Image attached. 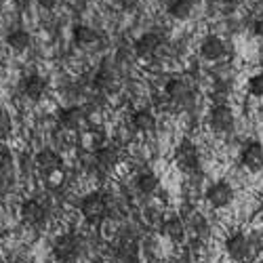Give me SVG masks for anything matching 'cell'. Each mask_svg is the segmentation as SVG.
I'll list each match as a JSON object with an SVG mask.
<instances>
[{"label":"cell","instance_id":"1","mask_svg":"<svg viewBox=\"0 0 263 263\" xmlns=\"http://www.w3.org/2000/svg\"><path fill=\"white\" fill-rule=\"evenodd\" d=\"M82 253V242L76 234H61L53 242V255L59 263H76Z\"/></svg>","mask_w":263,"mask_h":263},{"label":"cell","instance_id":"2","mask_svg":"<svg viewBox=\"0 0 263 263\" xmlns=\"http://www.w3.org/2000/svg\"><path fill=\"white\" fill-rule=\"evenodd\" d=\"M80 213L89 223H99L107 217V200L99 192L86 194L80 200Z\"/></svg>","mask_w":263,"mask_h":263},{"label":"cell","instance_id":"3","mask_svg":"<svg viewBox=\"0 0 263 263\" xmlns=\"http://www.w3.org/2000/svg\"><path fill=\"white\" fill-rule=\"evenodd\" d=\"M19 217H21V221H24L26 226L42 228V226H47V221H49V209L36 198H28V200L21 202Z\"/></svg>","mask_w":263,"mask_h":263},{"label":"cell","instance_id":"4","mask_svg":"<svg viewBox=\"0 0 263 263\" xmlns=\"http://www.w3.org/2000/svg\"><path fill=\"white\" fill-rule=\"evenodd\" d=\"M175 164L183 173H196L200 166V154L190 139H181V143L175 149Z\"/></svg>","mask_w":263,"mask_h":263},{"label":"cell","instance_id":"5","mask_svg":"<svg viewBox=\"0 0 263 263\" xmlns=\"http://www.w3.org/2000/svg\"><path fill=\"white\" fill-rule=\"evenodd\" d=\"M226 253L230 255V259L242 263L247 259H251L253 255V242L251 238L242 232H234L228 240H226Z\"/></svg>","mask_w":263,"mask_h":263},{"label":"cell","instance_id":"6","mask_svg":"<svg viewBox=\"0 0 263 263\" xmlns=\"http://www.w3.org/2000/svg\"><path fill=\"white\" fill-rule=\"evenodd\" d=\"M240 164L251 173L263 171V145L259 141H247L240 149Z\"/></svg>","mask_w":263,"mask_h":263},{"label":"cell","instance_id":"7","mask_svg":"<svg viewBox=\"0 0 263 263\" xmlns=\"http://www.w3.org/2000/svg\"><path fill=\"white\" fill-rule=\"evenodd\" d=\"M47 89H49V82H47L45 76H40V74H28L19 84L21 95H24L26 99H30V101H40L42 97H45Z\"/></svg>","mask_w":263,"mask_h":263},{"label":"cell","instance_id":"8","mask_svg":"<svg viewBox=\"0 0 263 263\" xmlns=\"http://www.w3.org/2000/svg\"><path fill=\"white\" fill-rule=\"evenodd\" d=\"M209 124L215 133H230L234 128V112L232 107L219 103L209 112Z\"/></svg>","mask_w":263,"mask_h":263},{"label":"cell","instance_id":"9","mask_svg":"<svg viewBox=\"0 0 263 263\" xmlns=\"http://www.w3.org/2000/svg\"><path fill=\"white\" fill-rule=\"evenodd\" d=\"M206 200L213 209H223L234 200V187L228 181H215L206 187Z\"/></svg>","mask_w":263,"mask_h":263},{"label":"cell","instance_id":"10","mask_svg":"<svg viewBox=\"0 0 263 263\" xmlns=\"http://www.w3.org/2000/svg\"><path fill=\"white\" fill-rule=\"evenodd\" d=\"M164 91H166V97L171 101H177V103H185L187 99H192V93H194V86L187 78L183 76H175L166 82L164 86Z\"/></svg>","mask_w":263,"mask_h":263},{"label":"cell","instance_id":"11","mask_svg":"<svg viewBox=\"0 0 263 263\" xmlns=\"http://www.w3.org/2000/svg\"><path fill=\"white\" fill-rule=\"evenodd\" d=\"M160 47H162V40H160V36H158L156 32H145V34H141V36L135 40V45H133L137 57H141V59H147V57H152V55H156Z\"/></svg>","mask_w":263,"mask_h":263},{"label":"cell","instance_id":"12","mask_svg":"<svg viewBox=\"0 0 263 263\" xmlns=\"http://www.w3.org/2000/svg\"><path fill=\"white\" fill-rule=\"evenodd\" d=\"M228 53L226 49V42L219 38V36H206L200 45V55L206 59V61H219L223 59Z\"/></svg>","mask_w":263,"mask_h":263},{"label":"cell","instance_id":"13","mask_svg":"<svg viewBox=\"0 0 263 263\" xmlns=\"http://www.w3.org/2000/svg\"><path fill=\"white\" fill-rule=\"evenodd\" d=\"M72 36H74V42L82 49H97V45L101 42L99 32L93 30L91 26H76Z\"/></svg>","mask_w":263,"mask_h":263},{"label":"cell","instance_id":"14","mask_svg":"<svg viewBox=\"0 0 263 263\" xmlns=\"http://www.w3.org/2000/svg\"><path fill=\"white\" fill-rule=\"evenodd\" d=\"M34 164L38 166V171H42L45 175H49V173H55V171L61 166V156L57 154L55 149L45 147V149H40L38 154H36Z\"/></svg>","mask_w":263,"mask_h":263},{"label":"cell","instance_id":"15","mask_svg":"<svg viewBox=\"0 0 263 263\" xmlns=\"http://www.w3.org/2000/svg\"><path fill=\"white\" fill-rule=\"evenodd\" d=\"M59 124L63 128H68V130H76L82 122H84V112H82V107L78 105H72V107H63L59 116H57Z\"/></svg>","mask_w":263,"mask_h":263},{"label":"cell","instance_id":"16","mask_svg":"<svg viewBox=\"0 0 263 263\" xmlns=\"http://www.w3.org/2000/svg\"><path fill=\"white\" fill-rule=\"evenodd\" d=\"M30 45H32V36H30L26 30L17 28V30H11V32L7 34V47H9L11 51H15V53L28 51Z\"/></svg>","mask_w":263,"mask_h":263},{"label":"cell","instance_id":"17","mask_svg":"<svg viewBox=\"0 0 263 263\" xmlns=\"http://www.w3.org/2000/svg\"><path fill=\"white\" fill-rule=\"evenodd\" d=\"M160 230H162V234L166 238L175 240V242H183L185 240V223L181 221L179 217H168Z\"/></svg>","mask_w":263,"mask_h":263},{"label":"cell","instance_id":"18","mask_svg":"<svg viewBox=\"0 0 263 263\" xmlns=\"http://www.w3.org/2000/svg\"><path fill=\"white\" fill-rule=\"evenodd\" d=\"M133 126L139 133H152L156 128V116L149 109H139V112L133 114Z\"/></svg>","mask_w":263,"mask_h":263},{"label":"cell","instance_id":"19","mask_svg":"<svg viewBox=\"0 0 263 263\" xmlns=\"http://www.w3.org/2000/svg\"><path fill=\"white\" fill-rule=\"evenodd\" d=\"M13 164L9 154H0V194H5L13 185Z\"/></svg>","mask_w":263,"mask_h":263},{"label":"cell","instance_id":"20","mask_svg":"<svg viewBox=\"0 0 263 263\" xmlns=\"http://www.w3.org/2000/svg\"><path fill=\"white\" fill-rule=\"evenodd\" d=\"M192 13H194V3H192V0H173V3L168 5V15H171L173 19L183 21V19H187Z\"/></svg>","mask_w":263,"mask_h":263},{"label":"cell","instance_id":"21","mask_svg":"<svg viewBox=\"0 0 263 263\" xmlns=\"http://www.w3.org/2000/svg\"><path fill=\"white\" fill-rule=\"evenodd\" d=\"M95 160H97V164H101L103 168H112V166L118 162V152H116V147H112V145L99 147V149L95 152Z\"/></svg>","mask_w":263,"mask_h":263},{"label":"cell","instance_id":"22","mask_svg":"<svg viewBox=\"0 0 263 263\" xmlns=\"http://www.w3.org/2000/svg\"><path fill=\"white\" fill-rule=\"evenodd\" d=\"M158 185H160V181H158V177L154 173H149V171H145V173H141L139 177H137V190L141 192V194H145V196H149V194H154L156 190H158Z\"/></svg>","mask_w":263,"mask_h":263},{"label":"cell","instance_id":"23","mask_svg":"<svg viewBox=\"0 0 263 263\" xmlns=\"http://www.w3.org/2000/svg\"><path fill=\"white\" fill-rule=\"evenodd\" d=\"M116 76L112 70H107V68H101L95 76V84L99 86V89H112V84H114Z\"/></svg>","mask_w":263,"mask_h":263},{"label":"cell","instance_id":"24","mask_svg":"<svg viewBox=\"0 0 263 263\" xmlns=\"http://www.w3.org/2000/svg\"><path fill=\"white\" fill-rule=\"evenodd\" d=\"M249 93L255 97H263V72L249 78Z\"/></svg>","mask_w":263,"mask_h":263},{"label":"cell","instance_id":"25","mask_svg":"<svg viewBox=\"0 0 263 263\" xmlns=\"http://www.w3.org/2000/svg\"><path fill=\"white\" fill-rule=\"evenodd\" d=\"M190 226H192L196 232H204V230H206V221L202 219L200 213H190Z\"/></svg>","mask_w":263,"mask_h":263},{"label":"cell","instance_id":"26","mask_svg":"<svg viewBox=\"0 0 263 263\" xmlns=\"http://www.w3.org/2000/svg\"><path fill=\"white\" fill-rule=\"evenodd\" d=\"M11 130V118L5 107H0V135H7Z\"/></svg>","mask_w":263,"mask_h":263},{"label":"cell","instance_id":"27","mask_svg":"<svg viewBox=\"0 0 263 263\" xmlns=\"http://www.w3.org/2000/svg\"><path fill=\"white\" fill-rule=\"evenodd\" d=\"M118 3H120V7H122L124 11H133V9H137L139 0H118Z\"/></svg>","mask_w":263,"mask_h":263},{"label":"cell","instance_id":"28","mask_svg":"<svg viewBox=\"0 0 263 263\" xmlns=\"http://www.w3.org/2000/svg\"><path fill=\"white\" fill-rule=\"evenodd\" d=\"M253 30H255V34L263 40V17L259 19V21H255V26H253Z\"/></svg>","mask_w":263,"mask_h":263},{"label":"cell","instance_id":"29","mask_svg":"<svg viewBox=\"0 0 263 263\" xmlns=\"http://www.w3.org/2000/svg\"><path fill=\"white\" fill-rule=\"evenodd\" d=\"M36 3L42 7V9H55L57 5V0H36Z\"/></svg>","mask_w":263,"mask_h":263},{"label":"cell","instance_id":"30","mask_svg":"<svg viewBox=\"0 0 263 263\" xmlns=\"http://www.w3.org/2000/svg\"><path fill=\"white\" fill-rule=\"evenodd\" d=\"M221 3H223V5H230V7H236V5L242 3V0H221Z\"/></svg>","mask_w":263,"mask_h":263},{"label":"cell","instance_id":"31","mask_svg":"<svg viewBox=\"0 0 263 263\" xmlns=\"http://www.w3.org/2000/svg\"><path fill=\"white\" fill-rule=\"evenodd\" d=\"M3 236H5V232H3V230H0V240H3Z\"/></svg>","mask_w":263,"mask_h":263},{"label":"cell","instance_id":"32","mask_svg":"<svg viewBox=\"0 0 263 263\" xmlns=\"http://www.w3.org/2000/svg\"><path fill=\"white\" fill-rule=\"evenodd\" d=\"M17 263H26V261H17Z\"/></svg>","mask_w":263,"mask_h":263}]
</instances>
